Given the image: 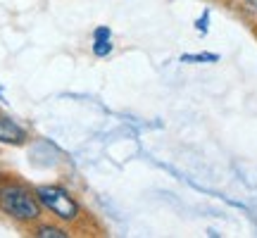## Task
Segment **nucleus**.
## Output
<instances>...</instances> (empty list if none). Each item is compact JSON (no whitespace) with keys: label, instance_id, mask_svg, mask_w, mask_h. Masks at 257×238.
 Segmentation results:
<instances>
[{"label":"nucleus","instance_id":"f257e3e1","mask_svg":"<svg viewBox=\"0 0 257 238\" xmlns=\"http://www.w3.org/2000/svg\"><path fill=\"white\" fill-rule=\"evenodd\" d=\"M0 207L15 219H36L41 214L36 198L22 186H5L0 188Z\"/></svg>","mask_w":257,"mask_h":238},{"label":"nucleus","instance_id":"f03ea898","mask_svg":"<svg viewBox=\"0 0 257 238\" xmlns=\"http://www.w3.org/2000/svg\"><path fill=\"white\" fill-rule=\"evenodd\" d=\"M36 198L41 205H46L53 214H57V217L64 221L76 219V214H79L76 202H74L72 198H69V193L64 191V188H60V186H41L36 191Z\"/></svg>","mask_w":257,"mask_h":238},{"label":"nucleus","instance_id":"7ed1b4c3","mask_svg":"<svg viewBox=\"0 0 257 238\" xmlns=\"http://www.w3.org/2000/svg\"><path fill=\"white\" fill-rule=\"evenodd\" d=\"M24 138H27L24 129L0 114V143H24Z\"/></svg>","mask_w":257,"mask_h":238},{"label":"nucleus","instance_id":"20e7f679","mask_svg":"<svg viewBox=\"0 0 257 238\" xmlns=\"http://www.w3.org/2000/svg\"><path fill=\"white\" fill-rule=\"evenodd\" d=\"M38 238H67V231L62 229H55V226H41L36 231Z\"/></svg>","mask_w":257,"mask_h":238},{"label":"nucleus","instance_id":"39448f33","mask_svg":"<svg viewBox=\"0 0 257 238\" xmlns=\"http://www.w3.org/2000/svg\"><path fill=\"white\" fill-rule=\"evenodd\" d=\"M93 50H95V55H107V53L112 50L110 38H100V41H95V46H93Z\"/></svg>","mask_w":257,"mask_h":238},{"label":"nucleus","instance_id":"423d86ee","mask_svg":"<svg viewBox=\"0 0 257 238\" xmlns=\"http://www.w3.org/2000/svg\"><path fill=\"white\" fill-rule=\"evenodd\" d=\"M217 55H184V62H217Z\"/></svg>","mask_w":257,"mask_h":238},{"label":"nucleus","instance_id":"0eeeda50","mask_svg":"<svg viewBox=\"0 0 257 238\" xmlns=\"http://www.w3.org/2000/svg\"><path fill=\"white\" fill-rule=\"evenodd\" d=\"M100 38H110V29H105V27L95 29V41H100Z\"/></svg>","mask_w":257,"mask_h":238},{"label":"nucleus","instance_id":"6e6552de","mask_svg":"<svg viewBox=\"0 0 257 238\" xmlns=\"http://www.w3.org/2000/svg\"><path fill=\"white\" fill-rule=\"evenodd\" d=\"M250 3H252V5H255V8H257V0H250Z\"/></svg>","mask_w":257,"mask_h":238}]
</instances>
